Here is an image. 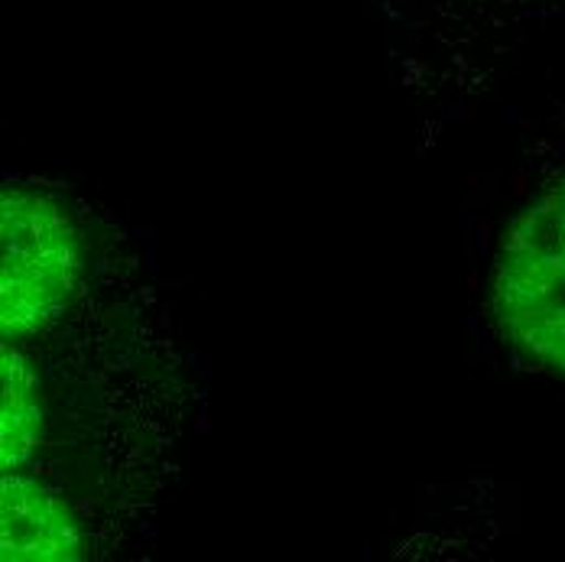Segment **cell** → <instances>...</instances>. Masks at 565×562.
I'll return each instance as SVG.
<instances>
[{"mask_svg":"<svg viewBox=\"0 0 565 562\" xmlns=\"http://www.w3.org/2000/svg\"><path fill=\"white\" fill-rule=\"evenodd\" d=\"M3 289L0 326L3 338L43 332L78 283V234L65 212L43 192L7 185L3 189Z\"/></svg>","mask_w":565,"mask_h":562,"instance_id":"2","label":"cell"},{"mask_svg":"<svg viewBox=\"0 0 565 562\" xmlns=\"http://www.w3.org/2000/svg\"><path fill=\"white\" fill-rule=\"evenodd\" d=\"M3 560H82L85 540L72 510L40 481L3 471Z\"/></svg>","mask_w":565,"mask_h":562,"instance_id":"3","label":"cell"},{"mask_svg":"<svg viewBox=\"0 0 565 562\" xmlns=\"http://www.w3.org/2000/svg\"><path fill=\"white\" fill-rule=\"evenodd\" d=\"M43 439V400L36 374L13 341L3 344V471L20 468Z\"/></svg>","mask_w":565,"mask_h":562,"instance_id":"4","label":"cell"},{"mask_svg":"<svg viewBox=\"0 0 565 562\" xmlns=\"http://www.w3.org/2000/svg\"><path fill=\"white\" fill-rule=\"evenodd\" d=\"M494 319L526 358L565 374V179L510 225L494 267Z\"/></svg>","mask_w":565,"mask_h":562,"instance_id":"1","label":"cell"}]
</instances>
